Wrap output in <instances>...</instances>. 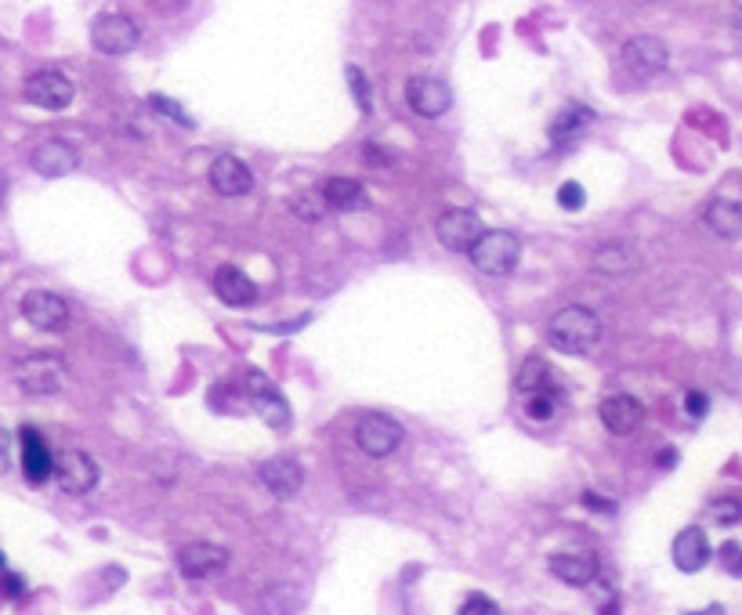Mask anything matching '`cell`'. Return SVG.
Listing matches in <instances>:
<instances>
[{
	"label": "cell",
	"mask_w": 742,
	"mask_h": 615,
	"mask_svg": "<svg viewBox=\"0 0 742 615\" xmlns=\"http://www.w3.org/2000/svg\"><path fill=\"white\" fill-rule=\"evenodd\" d=\"M583 203H587V192H583V185L580 181H565L562 189H558V207L562 210H583Z\"/></svg>",
	"instance_id": "32"
},
{
	"label": "cell",
	"mask_w": 742,
	"mask_h": 615,
	"mask_svg": "<svg viewBox=\"0 0 742 615\" xmlns=\"http://www.w3.org/2000/svg\"><path fill=\"white\" fill-rule=\"evenodd\" d=\"M214 294H218L221 304H229V308H250L257 301V286L243 268L221 265L214 272Z\"/></svg>",
	"instance_id": "20"
},
{
	"label": "cell",
	"mask_w": 742,
	"mask_h": 615,
	"mask_svg": "<svg viewBox=\"0 0 742 615\" xmlns=\"http://www.w3.org/2000/svg\"><path fill=\"white\" fill-rule=\"evenodd\" d=\"M583 507H587V511H598V514H616V503L598 496V492H583Z\"/></svg>",
	"instance_id": "37"
},
{
	"label": "cell",
	"mask_w": 742,
	"mask_h": 615,
	"mask_svg": "<svg viewBox=\"0 0 742 615\" xmlns=\"http://www.w3.org/2000/svg\"><path fill=\"white\" fill-rule=\"evenodd\" d=\"M178 568L185 579H214L229 568V550L218 543H189L178 550Z\"/></svg>",
	"instance_id": "13"
},
{
	"label": "cell",
	"mask_w": 742,
	"mask_h": 615,
	"mask_svg": "<svg viewBox=\"0 0 742 615\" xmlns=\"http://www.w3.org/2000/svg\"><path fill=\"white\" fill-rule=\"evenodd\" d=\"M257 478H261V485H265L276 500H290V496H297L301 485H305V471H301V464L290 460V456H272V460H265V464L257 467Z\"/></svg>",
	"instance_id": "15"
},
{
	"label": "cell",
	"mask_w": 742,
	"mask_h": 615,
	"mask_svg": "<svg viewBox=\"0 0 742 615\" xmlns=\"http://www.w3.org/2000/svg\"><path fill=\"white\" fill-rule=\"evenodd\" d=\"M207 181H210V189L225 199L247 196V192L254 189V174H250V167L239 160V156H232V152H221V156L210 160Z\"/></svg>",
	"instance_id": "12"
},
{
	"label": "cell",
	"mask_w": 742,
	"mask_h": 615,
	"mask_svg": "<svg viewBox=\"0 0 742 615\" xmlns=\"http://www.w3.org/2000/svg\"><path fill=\"white\" fill-rule=\"evenodd\" d=\"M402 438H406V431L388 413H362L359 424H355V445L366 456H373V460H384V456L395 453L402 445Z\"/></svg>",
	"instance_id": "5"
},
{
	"label": "cell",
	"mask_w": 742,
	"mask_h": 615,
	"mask_svg": "<svg viewBox=\"0 0 742 615\" xmlns=\"http://www.w3.org/2000/svg\"><path fill=\"white\" fill-rule=\"evenodd\" d=\"M0 568H4V554H0Z\"/></svg>",
	"instance_id": "42"
},
{
	"label": "cell",
	"mask_w": 742,
	"mask_h": 615,
	"mask_svg": "<svg viewBox=\"0 0 742 615\" xmlns=\"http://www.w3.org/2000/svg\"><path fill=\"white\" fill-rule=\"evenodd\" d=\"M15 384L33 398L58 395L66 388V362L58 359L55 351H33L15 362Z\"/></svg>",
	"instance_id": "3"
},
{
	"label": "cell",
	"mask_w": 742,
	"mask_h": 615,
	"mask_svg": "<svg viewBox=\"0 0 742 615\" xmlns=\"http://www.w3.org/2000/svg\"><path fill=\"white\" fill-rule=\"evenodd\" d=\"M22 95H26L29 105H37V109L62 113V109H69V105H73V98H77V87H73V80H69L66 73H58V69H37V73L26 76Z\"/></svg>",
	"instance_id": "4"
},
{
	"label": "cell",
	"mask_w": 742,
	"mask_h": 615,
	"mask_svg": "<svg viewBox=\"0 0 742 615\" xmlns=\"http://www.w3.org/2000/svg\"><path fill=\"white\" fill-rule=\"evenodd\" d=\"M594 268L605 275H623L634 268V250H630L627 243H605L594 254Z\"/></svg>",
	"instance_id": "25"
},
{
	"label": "cell",
	"mask_w": 742,
	"mask_h": 615,
	"mask_svg": "<svg viewBox=\"0 0 742 615\" xmlns=\"http://www.w3.org/2000/svg\"><path fill=\"white\" fill-rule=\"evenodd\" d=\"M323 199L330 210H344V214H355V210H366L370 207V192L362 189V181L355 178H326Z\"/></svg>",
	"instance_id": "22"
},
{
	"label": "cell",
	"mask_w": 742,
	"mask_h": 615,
	"mask_svg": "<svg viewBox=\"0 0 742 615\" xmlns=\"http://www.w3.org/2000/svg\"><path fill=\"white\" fill-rule=\"evenodd\" d=\"M8 464V431H0V471Z\"/></svg>",
	"instance_id": "39"
},
{
	"label": "cell",
	"mask_w": 742,
	"mask_h": 615,
	"mask_svg": "<svg viewBox=\"0 0 742 615\" xmlns=\"http://www.w3.org/2000/svg\"><path fill=\"white\" fill-rule=\"evenodd\" d=\"M457 615H504V612H500V605H496L493 597H486V594H471V597L464 601V605H460V612H457Z\"/></svg>",
	"instance_id": "33"
},
{
	"label": "cell",
	"mask_w": 742,
	"mask_h": 615,
	"mask_svg": "<svg viewBox=\"0 0 742 615\" xmlns=\"http://www.w3.org/2000/svg\"><path fill=\"white\" fill-rule=\"evenodd\" d=\"M598 417L612 435L623 438V435H634V431L645 424V406H641L634 395H609V398H601Z\"/></svg>",
	"instance_id": "16"
},
{
	"label": "cell",
	"mask_w": 742,
	"mask_h": 615,
	"mask_svg": "<svg viewBox=\"0 0 742 615\" xmlns=\"http://www.w3.org/2000/svg\"><path fill=\"white\" fill-rule=\"evenodd\" d=\"M594 123V113L590 109H583V105H569V109H562V113L554 116V123H551V142L554 145H565V142H572L576 134H583Z\"/></svg>",
	"instance_id": "24"
},
{
	"label": "cell",
	"mask_w": 742,
	"mask_h": 615,
	"mask_svg": "<svg viewBox=\"0 0 742 615\" xmlns=\"http://www.w3.org/2000/svg\"><path fill=\"white\" fill-rule=\"evenodd\" d=\"M22 445V474H26L29 485H44L55 471V453L48 449V442L40 438L37 427H22L19 431Z\"/></svg>",
	"instance_id": "17"
},
{
	"label": "cell",
	"mask_w": 742,
	"mask_h": 615,
	"mask_svg": "<svg viewBox=\"0 0 742 615\" xmlns=\"http://www.w3.org/2000/svg\"><path fill=\"white\" fill-rule=\"evenodd\" d=\"M471 265L482 275H511L522 261V243L514 232H504V228H486L482 236L475 239V246L467 250Z\"/></svg>",
	"instance_id": "2"
},
{
	"label": "cell",
	"mask_w": 742,
	"mask_h": 615,
	"mask_svg": "<svg viewBox=\"0 0 742 615\" xmlns=\"http://www.w3.org/2000/svg\"><path fill=\"white\" fill-rule=\"evenodd\" d=\"M91 44H95V51H102V55H131L138 44H142V29L134 26L127 15H98L95 22H91Z\"/></svg>",
	"instance_id": "6"
},
{
	"label": "cell",
	"mask_w": 742,
	"mask_h": 615,
	"mask_svg": "<svg viewBox=\"0 0 742 615\" xmlns=\"http://www.w3.org/2000/svg\"><path fill=\"white\" fill-rule=\"evenodd\" d=\"M290 210L301 221H323L330 207H326L323 192H297V196H290Z\"/></svg>",
	"instance_id": "28"
},
{
	"label": "cell",
	"mask_w": 742,
	"mask_h": 615,
	"mask_svg": "<svg viewBox=\"0 0 742 615\" xmlns=\"http://www.w3.org/2000/svg\"><path fill=\"white\" fill-rule=\"evenodd\" d=\"M710 518H714L717 525H739L742 496H717V500H710Z\"/></svg>",
	"instance_id": "30"
},
{
	"label": "cell",
	"mask_w": 742,
	"mask_h": 615,
	"mask_svg": "<svg viewBox=\"0 0 742 615\" xmlns=\"http://www.w3.org/2000/svg\"><path fill=\"white\" fill-rule=\"evenodd\" d=\"M674 464H677V453H670V449H666V453L659 456V467H674Z\"/></svg>",
	"instance_id": "40"
},
{
	"label": "cell",
	"mask_w": 742,
	"mask_h": 615,
	"mask_svg": "<svg viewBox=\"0 0 742 615\" xmlns=\"http://www.w3.org/2000/svg\"><path fill=\"white\" fill-rule=\"evenodd\" d=\"M149 105H153V113H160V116H167V120H174L178 127H196V120H192L185 109H181L174 98H167V95H149Z\"/></svg>",
	"instance_id": "31"
},
{
	"label": "cell",
	"mask_w": 742,
	"mask_h": 615,
	"mask_svg": "<svg viewBox=\"0 0 742 615\" xmlns=\"http://www.w3.org/2000/svg\"><path fill=\"white\" fill-rule=\"evenodd\" d=\"M33 171L40 174V178H66V174H73L80 167V152L77 145L62 142V138H51V142L37 145L33 149Z\"/></svg>",
	"instance_id": "18"
},
{
	"label": "cell",
	"mask_w": 742,
	"mask_h": 615,
	"mask_svg": "<svg viewBox=\"0 0 742 615\" xmlns=\"http://www.w3.org/2000/svg\"><path fill=\"white\" fill-rule=\"evenodd\" d=\"M670 554H674V565L692 576V572L710 565V540H706V532L699 529V525H688V529L677 532Z\"/></svg>",
	"instance_id": "21"
},
{
	"label": "cell",
	"mask_w": 742,
	"mask_h": 615,
	"mask_svg": "<svg viewBox=\"0 0 742 615\" xmlns=\"http://www.w3.org/2000/svg\"><path fill=\"white\" fill-rule=\"evenodd\" d=\"M348 76V87H352V98L359 105V113H373V87H370V76L362 73L359 66H348L344 69Z\"/></svg>",
	"instance_id": "29"
},
{
	"label": "cell",
	"mask_w": 742,
	"mask_h": 615,
	"mask_svg": "<svg viewBox=\"0 0 742 615\" xmlns=\"http://www.w3.org/2000/svg\"><path fill=\"white\" fill-rule=\"evenodd\" d=\"M547 362L540 359V355H529V359L522 362V369H518V377H514V388L522 391V395H533V391L547 388Z\"/></svg>",
	"instance_id": "26"
},
{
	"label": "cell",
	"mask_w": 742,
	"mask_h": 615,
	"mask_svg": "<svg viewBox=\"0 0 742 615\" xmlns=\"http://www.w3.org/2000/svg\"><path fill=\"white\" fill-rule=\"evenodd\" d=\"M623 62H627V69L634 76H641V80H648V76H659L666 69V62H670V51H666V44L659 37H630L627 44H623Z\"/></svg>",
	"instance_id": "14"
},
{
	"label": "cell",
	"mask_w": 742,
	"mask_h": 615,
	"mask_svg": "<svg viewBox=\"0 0 742 615\" xmlns=\"http://www.w3.org/2000/svg\"><path fill=\"white\" fill-rule=\"evenodd\" d=\"M362 160L370 163V167H391L395 163V156H391L384 145H377V142H366L362 145Z\"/></svg>",
	"instance_id": "35"
},
{
	"label": "cell",
	"mask_w": 742,
	"mask_h": 615,
	"mask_svg": "<svg viewBox=\"0 0 742 615\" xmlns=\"http://www.w3.org/2000/svg\"><path fill=\"white\" fill-rule=\"evenodd\" d=\"M558 406H562V398H558V391L547 384V388L533 391V395H525V413L533 420H554V413H558Z\"/></svg>",
	"instance_id": "27"
},
{
	"label": "cell",
	"mask_w": 742,
	"mask_h": 615,
	"mask_svg": "<svg viewBox=\"0 0 742 615\" xmlns=\"http://www.w3.org/2000/svg\"><path fill=\"white\" fill-rule=\"evenodd\" d=\"M703 218L714 236L742 239V203H735V199H710Z\"/></svg>",
	"instance_id": "23"
},
{
	"label": "cell",
	"mask_w": 742,
	"mask_h": 615,
	"mask_svg": "<svg viewBox=\"0 0 742 615\" xmlns=\"http://www.w3.org/2000/svg\"><path fill=\"white\" fill-rule=\"evenodd\" d=\"M547 341H551V348L565 351V355H587L601 341V319L583 304H569V308L551 315Z\"/></svg>",
	"instance_id": "1"
},
{
	"label": "cell",
	"mask_w": 742,
	"mask_h": 615,
	"mask_svg": "<svg viewBox=\"0 0 742 615\" xmlns=\"http://www.w3.org/2000/svg\"><path fill=\"white\" fill-rule=\"evenodd\" d=\"M554 579H562L565 587H590L598 579V558L594 554H583V550H562V554H551L547 561Z\"/></svg>",
	"instance_id": "19"
},
{
	"label": "cell",
	"mask_w": 742,
	"mask_h": 615,
	"mask_svg": "<svg viewBox=\"0 0 742 615\" xmlns=\"http://www.w3.org/2000/svg\"><path fill=\"white\" fill-rule=\"evenodd\" d=\"M0 590H4L8 597H22V594H26V579H22V576H4Z\"/></svg>",
	"instance_id": "38"
},
{
	"label": "cell",
	"mask_w": 742,
	"mask_h": 615,
	"mask_svg": "<svg viewBox=\"0 0 742 615\" xmlns=\"http://www.w3.org/2000/svg\"><path fill=\"white\" fill-rule=\"evenodd\" d=\"M482 232H486L482 218H478L475 210H464V207L442 210V214H438V221H435L438 243L446 246V250H453V254H467Z\"/></svg>",
	"instance_id": "7"
},
{
	"label": "cell",
	"mask_w": 742,
	"mask_h": 615,
	"mask_svg": "<svg viewBox=\"0 0 742 615\" xmlns=\"http://www.w3.org/2000/svg\"><path fill=\"white\" fill-rule=\"evenodd\" d=\"M22 319L44 333H58L69 326V304L51 290H29L22 297Z\"/></svg>",
	"instance_id": "11"
},
{
	"label": "cell",
	"mask_w": 742,
	"mask_h": 615,
	"mask_svg": "<svg viewBox=\"0 0 742 615\" xmlns=\"http://www.w3.org/2000/svg\"><path fill=\"white\" fill-rule=\"evenodd\" d=\"M717 558H721V568L728 576L742 579V543H724V547L717 550Z\"/></svg>",
	"instance_id": "34"
},
{
	"label": "cell",
	"mask_w": 742,
	"mask_h": 615,
	"mask_svg": "<svg viewBox=\"0 0 742 615\" xmlns=\"http://www.w3.org/2000/svg\"><path fill=\"white\" fill-rule=\"evenodd\" d=\"M51 474H55L58 489L69 492V496H84V492H91L98 485V464L84 449H62V453H55V471Z\"/></svg>",
	"instance_id": "9"
},
{
	"label": "cell",
	"mask_w": 742,
	"mask_h": 615,
	"mask_svg": "<svg viewBox=\"0 0 742 615\" xmlns=\"http://www.w3.org/2000/svg\"><path fill=\"white\" fill-rule=\"evenodd\" d=\"M247 395H250V402H254L257 417L265 420L268 427H276L279 431V427L290 424V406H286L283 391H279L261 369H250L247 373Z\"/></svg>",
	"instance_id": "10"
},
{
	"label": "cell",
	"mask_w": 742,
	"mask_h": 615,
	"mask_svg": "<svg viewBox=\"0 0 742 615\" xmlns=\"http://www.w3.org/2000/svg\"><path fill=\"white\" fill-rule=\"evenodd\" d=\"M406 105H410L417 116H424V120H438V116L449 113L453 91H449L446 80H438V76H428V73H417L406 80Z\"/></svg>",
	"instance_id": "8"
},
{
	"label": "cell",
	"mask_w": 742,
	"mask_h": 615,
	"mask_svg": "<svg viewBox=\"0 0 742 615\" xmlns=\"http://www.w3.org/2000/svg\"><path fill=\"white\" fill-rule=\"evenodd\" d=\"M699 615H721V605H714L710 612H699Z\"/></svg>",
	"instance_id": "41"
},
{
	"label": "cell",
	"mask_w": 742,
	"mask_h": 615,
	"mask_svg": "<svg viewBox=\"0 0 742 615\" xmlns=\"http://www.w3.org/2000/svg\"><path fill=\"white\" fill-rule=\"evenodd\" d=\"M706 409H710V398H706L703 391H688V395H685V413H688V417L703 420Z\"/></svg>",
	"instance_id": "36"
}]
</instances>
